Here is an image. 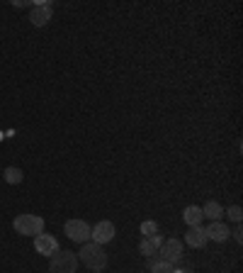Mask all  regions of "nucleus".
<instances>
[{"mask_svg":"<svg viewBox=\"0 0 243 273\" xmlns=\"http://www.w3.org/2000/svg\"><path fill=\"white\" fill-rule=\"evenodd\" d=\"M78 256H81V261L90 268V271H102V268L107 266V254H105V249L100 244H95V242H85L83 249L78 251Z\"/></svg>","mask_w":243,"mask_h":273,"instance_id":"nucleus-1","label":"nucleus"},{"mask_svg":"<svg viewBox=\"0 0 243 273\" xmlns=\"http://www.w3.org/2000/svg\"><path fill=\"white\" fill-rule=\"evenodd\" d=\"M15 232L22 234V237H37L44 232V217L39 215H17L13 222Z\"/></svg>","mask_w":243,"mask_h":273,"instance_id":"nucleus-2","label":"nucleus"},{"mask_svg":"<svg viewBox=\"0 0 243 273\" xmlns=\"http://www.w3.org/2000/svg\"><path fill=\"white\" fill-rule=\"evenodd\" d=\"M49 271L51 273H76L78 268V256L73 251H56L54 256H49Z\"/></svg>","mask_w":243,"mask_h":273,"instance_id":"nucleus-3","label":"nucleus"},{"mask_svg":"<svg viewBox=\"0 0 243 273\" xmlns=\"http://www.w3.org/2000/svg\"><path fill=\"white\" fill-rule=\"evenodd\" d=\"M64 234H66L68 239L78 242V244H85V242L93 239V230H90V224L83 222V219H68L66 224H64Z\"/></svg>","mask_w":243,"mask_h":273,"instance_id":"nucleus-4","label":"nucleus"},{"mask_svg":"<svg viewBox=\"0 0 243 273\" xmlns=\"http://www.w3.org/2000/svg\"><path fill=\"white\" fill-rule=\"evenodd\" d=\"M156 254H158L163 261H168V263H173V266H175V263L183 261V244H180L177 239H165Z\"/></svg>","mask_w":243,"mask_h":273,"instance_id":"nucleus-5","label":"nucleus"},{"mask_svg":"<svg viewBox=\"0 0 243 273\" xmlns=\"http://www.w3.org/2000/svg\"><path fill=\"white\" fill-rule=\"evenodd\" d=\"M114 234H117L114 224H112L109 219H102V222H97V224L93 227V242L102 246V244H107V242H112Z\"/></svg>","mask_w":243,"mask_h":273,"instance_id":"nucleus-6","label":"nucleus"},{"mask_svg":"<svg viewBox=\"0 0 243 273\" xmlns=\"http://www.w3.org/2000/svg\"><path fill=\"white\" fill-rule=\"evenodd\" d=\"M34 249H37L39 254H44V256H54L56 251H58V242H56V237L41 232L34 237Z\"/></svg>","mask_w":243,"mask_h":273,"instance_id":"nucleus-7","label":"nucleus"},{"mask_svg":"<svg viewBox=\"0 0 243 273\" xmlns=\"http://www.w3.org/2000/svg\"><path fill=\"white\" fill-rule=\"evenodd\" d=\"M51 10H54V5H51V3H46V5H32L29 22H32L34 27H44V25L51 20Z\"/></svg>","mask_w":243,"mask_h":273,"instance_id":"nucleus-8","label":"nucleus"},{"mask_svg":"<svg viewBox=\"0 0 243 273\" xmlns=\"http://www.w3.org/2000/svg\"><path fill=\"white\" fill-rule=\"evenodd\" d=\"M163 242H165V239H163L161 234H151V237H144V239H141V244H139V251H141V254L149 259V256H153V254L161 249Z\"/></svg>","mask_w":243,"mask_h":273,"instance_id":"nucleus-9","label":"nucleus"},{"mask_svg":"<svg viewBox=\"0 0 243 273\" xmlns=\"http://www.w3.org/2000/svg\"><path fill=\"white\" fill-rule=\"evenodd\" d=\"M204 232H207V239H212V242H226V239H229V234H231L229 227H226L224 222H219V219L212 222Z\"/></svg>","mask_w":243,"mask_h":273,"instance_id":"nucleus-10","label":"nucleus"},{"mask_svg":"<svg viewBox=\"0 0 243 273\" xmlns=\"http://www.w3.org/2000/svg\"><path fill=\"white\" fill-rule=\"evenodd\" d=\"M185 242H188L192 249H202L207 244V232L202 227H190L188 234H185Z\"/></svg>","mask_w":243,"mask_h":273,"instance_id":"nucleus-11","label":"nucleus"},{"mask_svg":"<svg viewBox=\"0 0 243 273\" xmlns=\"http://www.w3.org/2000/svg\"><path fill=\"white\" fill-rule=\"evenodd\" d=\"M183 219L188 222V227H200V222H202V207H197V205H188L185 207V212H183Z\"/></svg>","mask_w":243,"mask_h":273,"instance_id":"nucleus-12","label":"nucleus"},{"mask_svg":"<svg viewBox=\"0 0 243 273\" xmlns=\"http://www.w3.org/2000/svg\"><path fill=\"white\" fill-rule=\"evenodd\" d=\"M149 268L151 273H173V263H168L158 254H153V256H149Z\"/></svg>","mask_w":243,"mask_h":273,"instance_id":"nucleus-13","label":"nucleus"},{"mask_svg":"<svg viewBox=\"0 0 243 273\" xmlns=\"http://www.w3.org/2000/svg\"><path fill=\"white\" fill-rule=\"evenodd\" d=\"M224 215V207L216 203V200H209V203L202 207V217H207V219H212V222H216V219Z\"/></svg>","mask_w":243,"mask_h":273,"instance_id":"nucleus-14","label":"nucleus"},{"mask_svg":"<svg viewBox=\"0 0 243 273\" xmlns=\"http://www.w3.org/2000/svg\"><path fill=\"white\" fill-rule=\"evenodd\" d=\"M3 176H5V180H8L10 186H17V183H22L25 173H22V168H17V166H8V168L3 171Z\"/></svg>","mask_w":243,"mask_h":273,"instance_id":"nucleus-15","label":"nucleus"},{"mask_svg":"<svg viewBox=\"0 0 243 273\" xmlns=\"http://www.w3.org/2000/svg\"><path fill=\"white\" fill-rule=\"evenodd\" d=\"M141 234H144V237L158 234V224H156L153 219H146V222H141Z\"/></svg>","mask_w":243,"mask_h":273,"instance_id":"nucleus-16","label":"nucleus"},{"mask_svg":"<svg viewBox=\"0 0 243 273\" xmlns=\"http://www.w3.org/2000/svg\"><path fill=\"white\" fill-rule=\"evenodd\" d=\"M241 217H243L241 207H238V205H231V207H229V219H233V222H241Z\"/></svg>","mask_w":243,"mask_h":273,"instance_id":"nucleus-17","label":"nucleus"},{"mask_svg":"<svg viewBox=\"0 0 243 273\" xmlns=\"http://www.w3.org/2000/svg\"><path fill=\"white\" fill-rule=\"evenodd\" d=\"M231 234H233V239H236L238 244H241V242H243V230H241V227H236V230H233V232H231Z\"/></svg>","mask_w":243,"mask_h":273,"instance_id":"nucleus-18","label":"nucleus"},{"mask_svg":"<svg viewBox=\"0 0 243 273\" xmlns=\"http://www.w3.org/2000/svg\"><path fill=\"white\" fill-rule=\"evenodd\" d=\"M173 273H190V271H175V268H173Z\"/></svg>","mask_w":243,"mask_h":273,"instance_id":"nucleus-19","label":"nucleus"},{"mask_svg":"<svg viewBox=\"0 0 243 273\" xmlns=\"http://www.w3.org/2000/svg\"><path fill=\"white\" fill-rule=\"evenodd\" d=\"M93 273H100V271H93Z\"/></svg>","mask_w":243,"mask_h":273,"instance_id":"nucleus-20","label":"nucleus"},{"mask_svg":"<svg viewBox=\"0 0 243 273\" xmlns=\"http://www.w3.org/2000/svg\"><path fill=\"white\" fill-rule=\"evenodd\" d=\"M0 139H3V134H0Z\"/></svg>","mask_w":243,"mask_h":273,"instance_id":"nucleus-21","label":"nucleus"}]
</instances>
